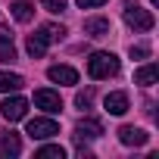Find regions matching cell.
Segmentation results:
<instances>
[{"label": "cell", "instance_id": "1", "mask_svg": "<svg viewBox=\"0 0 159 159\" xmlns=\"http://www.w3.org/2000/svg\"><path fill=\"white\" fill-rule=\"evenodd\" d=\"M88 75L91 78H112V75H119V56L116 53H94L91 59H88Z\"/></svg>", "mask_w": 159, "mask_h": 159}, {"label": "cell", "instance_id": "2", "mask_svg": "<svg viewBox=\"0 0 159 159\" xmlns=\"http://www.w3.org/2000/svg\"><path fill=\"white\" fill-rule=\"evenodd\" d=\"M125 22H128L134 31H150V28L156 25L153 13H150V10H140L137 3H125Z\"/></svg>", "mask_w": 159, "mask_h": 159}, {"label": "cell", "instance_id": "3", "mask_svg": "<svg viewBox=\"0 0 159 159\" xmlns=\"http://www.w3.org/2000/svg\"><path fill=\"white\" fill-rule=\"evenodd\" d=\"M25 112H28V100H22V97H7L0 103V116L7 122H19V119H25Z\"/></svg>", "mask_w": 159, "mask_h": 159}, {"label": "cell", "instance_id": "4", "mask_svg": "<svg viewBox=\"0 0 159 159\" xmlns=\"http://www.w3.org/2000/svg\"><path fill=\"white\" fill-rule=\"evenodd\" d=\"M53 134H59V125H56L53 119H31V122H28V137L47 140V137H53Z\"/></svg>", "mask_w": 159, "mask_h": 159}, {"label": "cell", "instance_id": "5", "mask_svg": "<svg viewBox=\"0 0 159 159\" xmlns=\"http://www.w3.org/2000/svg\"><path fill=\"white\" fill-rule=\"evenodd\" d=\"M19 153H22L19 134L10 131V128H3V131H0V156H3V159H13V156H19Z\"/></svg>", "mask_w": 159, "mask_h": 159}, {"label": "cell", "instance_id": "6", "mask_svg": "<svg viewBox=\"0 0 159 159\" xmlns=\"http://www.w3.org/2000/svg\"><path fill=\"white\" fill-rule=\"evenodd\" d=\"M103 134V122L100 119H81L75 125V140H94Z\"/></svg>", "mask_w": 159, "mask_h": 159}, {"label": "cell", "instance_id": "7", "mask_svg": "<svg viewBox=\"0 0 159 159\" xmlns=\"http://www.w3.org/2000/svg\"><path fill=\"white\" fill-rule=\"evenodd\" d=\"M119 140H122L125 147H143V143L150 140V134H147L143 128H134V125H122V128H119Z\"/></svg>", "mask_w": 159, "mask_h": 159}, {"label": "cell", "instance_id": "8", "mask_svg": "<svg viewBox=\"0 0 159 159\" xmlns=\"http://www.w3.org/2000/svg\"><path fill=\"white\" fill-rule=\"evenodd\" d=\"M34 106L53 116V112L62 109V100H59V94H53V91H34Z\"/></svg>", "mask_w": 159, "mask_h": 159}, {"label": "cell", "instance_id": "9", "mask_svg": "<svg viewBox=\"0 0 159 159\" xmlns=\"http://www.w3.org/2000/svg\"><path fill=\"white\" fill-rule=\"evenodd\" d=\"M47 78L53 84H78V72L72 66H50L47 69Z\"/></svg>", "mask_w": 159, "mask_h": 159}, {"label": "cell", "instance_id": "10", "mask_svg": "<svg viewBox=\"0 0 159 159\" xmlns=\"http://www.w3.org/2000/svg\"><path fill=\"white\" fill-rule=\"evenodd\" d=\"M0 62H16V47H13V31L0 25Z\"/></svg>", "mask_w": 159, "mask_h": 159}, {"label": "cell", "instance_id": "11", "mask_svg": "<svg viewBox=\"0 0 159 159\" xmlns=\"http://www.w3.org/2000/svg\"><path fill=\"white\" fill-rule=\"evenodd\" d=\"M103 106H106V112H109V116H125V112H128V94H122V91L106 94Z\"/></svg>", "mask_w": 159, "mask_h": 159}, {"label": "cell", "instance_id": "12", "mask_svg": "<svg viewBox=\"0 0 159 159\" xmlns=\"http://www.w3.org/2000/svg\"><path fill=\"white\" fill-rule=\"evenodd\" d=\"M156 78H159V66H156V62H147V66H140V69L134 72V84H140V88H153Z\"/></svg>", "mask_w": 159, "mask_h": 159}, {"label": "cell", "instance_id": "13", "mask_svg": "<svg viewBox=\"0 0 159 159\" xmlns=\"http://www.w3.org/2000/svg\"><path fill=\"white\" fill-rule=\"evenodd\" d=\"M10 13H13V19L16 22H31L34 19V3H28V0H10Z\"/></svg>", "mask_w": 159, "mask_h": 159}, {"label": "cell", "instance_id": "14", "mask_svg": "<svg viewBox=\"0 0 159 159\" xmlns=\"http://www.w3.org/2000/svg\"><path fill=\"white\" fill-rule=\"evenodd\" d=\"M109 19H103V16H94V19H84V34L88 38H106L109 34Z\"/></svg>", "mask_w": 159, "mask_h": 159}, {"label": "cell", "instance_id": "15", "mask_svg": "<svg viewBox=\"0 0 159 159\" xmlns=\"http://www.w3.org/2000/svg\"><path fill=\"white\" fill-rule=\"evenodd\" d=\"M19 88H25V78H22V75H16V72H0V94H13V91H19Z\"/></svg>", "mask_w": 159, "mask_h": 159}, {"label": "cell", "instance_id": "16", "mask_svg": "<svg viewBox=\"0 0 159 159\" xmlns=\"http://www.w3.org/2000/svg\"><path fill=\"white\" fill-rule=\"evenodd\" d=\"M62 34H66V28H62V25H41V28H38V38H41L44 44L62 41Z\"/></svg>", "mask_w": 159, "mask_h": 159}, {"label": "cell", "instance_id": "17", "mask_svg": "<svg viewBox=\"0 0 159 159\" xmlns=\"http://www.w3.org/2000/svg\"><path fill=\"white\" fill-rule=\"evenodd\" d=\"M25 47H28V56H31V59H41V56H44V53H47V44H44V41H41V38H38V34H31V38H28V44H25Z\"/></svg>", "mask_w": 159, "mask_h": 159}, {"label": "cell", "instance_id": "18", "mask_svg": "<svg viewBox=\"0 0 159 159\" xmlns=\"http://www.w3.org/2000/svg\"><path fill=\"white\" fill-rule=\"evenodd\" d=\"M34 156H38V159H62V156H66V150H62L59 143H47V147H41Z\"/></svg>", "mask_w": 159, "mask_h": 159}, {"label": "cell", "instance_id": "19", "mask_svg": "<svg viewBox=\"0 0 159 159\" xmlns=\"http://www.w3.org/2000/svg\"><path fill=\"white\" fill-rule=\"evenodd\" d=\"M75 106H78V109H91V106H94V88L78 91V94H75Z\"/></svg>", "mask_w": 159, "mask_h": 159}, {"label": "cell", "instance_id": "20", "mask_svg": "<svg viewBox=\"0 0 159 159\" xmlns=\"http://www.w3.org/2000/svg\"><path fill=\"white\" fill-rule=\"evenodd\" d=\"M66 3H69V0H41V7H44L47 13H62Z\"/></svg>", "mask_w": 159, "mask_h": 159}, {"label": "cell", "instance_id": "21", "mask_svg": "<svg viewBox=\"0 0 159 159\" xmlns=\"http://www.w3.org/2000/svg\"><path fill=\"white\" fill-rule=\"evenodd\" d=\"M150 56V44H131V59H147Z\"/></svg>", "mask_w": 159, "mask_h": 159}, {"label": "cell", "instance_id": "22", "mask_svg": "<svg viewBox=\"0 0 159 159\" xmlns=\"http://www.w3.org/2000/svg\"><path fill=\"white\" fill-rule=\"evenodd\" d=\"M75 3L81 7V10H94V7H103L106 0H75Z\"/></svg>", "mask_w": 159, "mask_h": 159}]
</instances>
